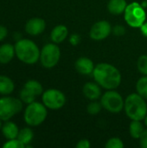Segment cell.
<instances>
[{
    "mask_svg": "<svg viewBox=\"0 0 147 148\" xmlns=\"http://www.w3.org/2000/svg\"><path fill=\"white\" fill-rule=\"evenodd\" d=\"M93 76L101 87L107 90L117 88L121 82L120 71L113 65L106 62L99 63L94 67Z\"/></svg>",
    "mask_w": 147,
    "mask_h": 148,
    "instance_id": "1",
    "label": "cell"
},
{
    "mask_svg": "<svg viewBox=\"0 0 147 148\" xmlns=\"http://www.w3.org/2000/svg\"><path fill=\"white\" fill-rule=\"evenodd\" d=\"M15 52L17 58L26 64H34L40 59L38 46L29 39H19L15 44Z\"/></svg>",
    "mask_w": 147,
    "mask_h": 148,
    "instance_id": "2",
    "label": "cell"
},
{
    "mask_svg": "<svg viewBox=\"0 0 147 148\" xmlns=\"http://www.w3.org/2000/svg\"><path fill=\"white\" fill-rule=\"evenodd\" d=\"M124 109L126 115L132 121L145 120L147 115V104L146 100L138 93L131 94L126 97Z\"/></svg>",
    "mask_w": 147,
    "mask_h": 148,
    "instance_id": "3",
    "label": "cell"
},
{
    "mask_svg": "<svg viewBox=\"0 0 147 148\" xmlns=\"http://www.w3.org/2000/svg\"><path fill=\"white\" fill-rule=\"evenodd\" d=\"M47 108L44 104L33 101L28 104L24 112V121L30 127H36L42 124L47 117Z\"/></svg>",
    "mask_w": 147,
    "mask_h": 148,
    "instance_id": "4",
    "label": "cell"
},
{
    "mask_svg": "<svg viewBox=\"0 0 147 148\" xmlns=\"http://www.w3.org/2000/svg\"><path fill=\"white\" fill-rule=\"evenodd\" d=\"M23 109V101L15 97L4 96L0 98V120L10 121Z\"/></svg>",
    "mask_w": 147,
    "mask_h": 148,
    "instance_id": "5",
    "label": "cell"
},
{
    "mask_svg": "<svg viewBox=\"0 0 147 148\" xmlns=\"http://www.w3.org/2000/svg\"><path fill=\"white\" fill-rule=\"evenodd\" d=\"M125 20L126 23L133 28H140L146 22V13L144 7L137 2L128 4L125 10Z\"/></svg>",
    "mask_w": 147,
    "mask_h": 148,
    "instance_id": "6",
    "label": "cell"
},
{
    "mask_svg": "<svg viewBox=\"0 0 147 148\" xmlns=\"http://www.w3.org/2000/svg\"><path fill=\"white\" fill-rule=\"evenodd\" d=\"M101 103L102 107L108 112L117 114L124 108L125 101L118 92L112 89L108 90L101 96Z\"/></svg>",
    "mask_w": 147,
    "mask_h": 148,
    "instance_id": "7",
    "label": "cell"
},
{
    "mask_svg": "<svg viewBox=\"0 0 147 148\" xmlns=\"http://www.w3.org/2000/svg\"><path fill=\"white\" fill-rule=\"evenodd\" d=\"M61 56V51L59 47L54 43H48L41 50L40 61L42 65L46 69H51L55 67Z\"/></svg>",
    "mask_w": 147,
    "mask_h": 148,
    "instance_id": "8",
    "label": "cell"
},
{
    "mask_svg": "<svg viewBox=\"0 0 147 148\" xmlns=\"http://www.w3.org/2000/svg\"><path fill=\"white\" fill-rule=\"evenodd\" d=\"M42 103L47 108L57 110L62 108L66 102L64 94L58 89H48L42 93Z\"/></svg>",
    "mask_w": 147,
    "mask_h": 148,
    "instance_id": "9",
    "label": "cell"
},
{
    "mask_svg": "<svg viewBox=\"0 0 147 148\" xmlns=\"http://www.w3.org/2000/svg\"><path fill=\"white\" fill-rule=\"evenodd\" d=\"M112 32V27L109 22L102 20L95 23L89 32V36L95 41H101L107 38Z\"/></svg>",
    "mask_w": 147,
    "mask_h": 148,
    "instance_id": "10",
    "label": "cell"
},
{
    "mask_svg": "<svg viewBox=\"0 0 147 148\" xmlns=\"http://www.w3.org/2000/svg\"><path fill=\"white\" fill-rule=\"evenodd\" d=\"M46 23L43 19L34 17L29 19L25 24V30L30 36H37L44 31Z\"/></svg>",
    "mask_w": 147,
    "mask_h": 148,
    "instance_id": "11",
    "label": "cell"
},
{
    "mask_svg": "<svg viewBox=\"0 0 147 148\" xmlns=\"http://www.w3.org/2000/svg\"><path fill=\"white\" fill-rule=\"evenodd\" d=\"M75 69L76 70L84 75H88L93 74L94 66V62L88 57H80L76 62H75Z\"/></svg>",
    "mask_w": 147,
    "mask_h": 148,
    "instance_id": "12",
    "label": "cell"
},
{
    "mask_svg": "<svg viewBox=\"0 0 147 148\" xmlns=\"http://www.w3.org/2000/svg\"><path fill=\"white\" fill-rule=\"evenodd\" d=\"M83 95L90 101H95L101 95V90L100 85L96 82H87L83 86Z\"/></svg>",
    "mask_w": 147,
    "mask_h": 148,
    "instance_id": "13",
    "label": "cell"
},
{
    "mask_svg": "<svg viewBox=\"0 0 147 148\" xmlns=\"http://www.w3.org/2000/svg\"><path fill=\"white\" fill-rule=\"evenodd\" d=\"M16 55L15 46L10 43H4L0 46V63H9Z\"/></svg>",
    "mask_w": 147,
    "mask_h": 148,
    "instance_id": "14",
    "label": "cell"
},
{
    "mask_svg": "<svg viewBox=\"0 0 147 148\" xmlns=\"http://www.w3.org/2000/svg\"><path fill=\"white\" fill-rule=\"evenodd\" d=\"M2 134L7 139V140H12V139H16L19 129L18 127L16 126V123L7 121L4 122V124L2 126Z\"/></svg>",
    "mask_w": 147,
    "mask_h": 148,
    "instance_id": "15",
    "label": "cell"
},
{
    "mask_svg": "<svg viewBox=\"0 0 147 148\" xmlns=\"http://www.w3.org/2000/svg\"><path fill=\"white\" fill-rule=\"evenodd\" d=\"M68 35V30L66 26L57 25L52 29L50 33V38L53 42L60 43L67 38Z\"/></svg>",
    "mask_w": 147,
    "mask_h": 148,
    "instance_id": "16",
    "label": "cell"
},
{
    "mask_svg": "<svg viewBox=\"0 0 147 148\" xmlns=\"http://www.w3.org/2000/svg\"><path fill=\"white\" fill-rule=\"evenodd\" d=\"M126 6V0H110L107 3V10L111 14L120 15L125 12Z\"/></svg>",
    "mask_w": 147,
    "mask_h": 148,
    "instance_id": "17",
    "label": "cell"
},
{
    "mask_svg": "<svg viewBox=\"0 0 147 148\" xmlns=\"http://www.w3.org/2000/svg\"><path fill=\"white\" fill-rule=\"evenodd\" d=\"M14 88V82L10 77L6 75H0V95H9L13 92Z\"/></svg>",
    "mask_w": 147,
    "mask_h": 148,
    "instance_id": "18",
    "label": "cell"
},
{
    "mask_svg": "<svg viewBox=\"0 0 147 148\" xmlns=\"http://www.w3.org/2000/svg\"><path fill=\"white\" fill-rule=\"evenodd\" d=\"M23 88L28 89L29 92H31L36 96H39V95H42V93H43V88H42V84L39 82L35 81V80H29L28 82H26Z\"/></svg>",
    "mask_w": 147,
    "mask_h": 148,
    "instance_id": "19",
    "label": "cell"
},
{
    "mask_svg": "<svg viewBox=\"0 0 147 148\" xmlns=\"http://www.w3.org/2000/svg\"><path fill=\"white\" fill-rule=\"evenodd\" d=\"M145 131V128L140 122V121H132L129 127V132L133 138L134 139H139L142 135L143 132Z\"/></svg>",
    "mask_w": 147,
    "mask_h": 148,
    "instance_id": "20",
    "label": "cell"
},
{
    "mask_svg": "<svg viewBox=\"0 0 147 148\" xmlns=\"http://www.w3.org/2000/svg\"><path fill=\"white\" fill-rule=\"evenodd\" d=\"M33 137H34L33 131L29 127H24L19 130V133L17 135V139L20 141H22L25 145V147L28 146L31 142V140H33Z\"/></svg>",
    "mask_w": 147,
    "mask_h": 148,
    "instance_id": "21",
    "label": "cell"
},
{
    "mask_svg": "<svg viewBox=\"0 0 147 148\" xmlns=\"http://www.w3.org/2000/svg\"><path fill=\"white\" fill-rule=\"evenodd\" d=\"M137 93L142 96L145 100H147V75L141 77L136 84Z\"/></svg>",
    "mask_w": 147,
    "mask_h": 148,
    "instance_id": "22",
    "label": "cell"
},
{
    "mask_svg": "<svg viewBox=\"0 0 147 148\" xmlns=\"http://www.w3.org/2000/svg\"><path fill=\"white\" fill-rule=\"evenodd\" d=\"M36 95H33L31 92H29L28 89H26L25 88H23L21 92H20V100L26 104H29L32 103L33 101H35L36 100Z\"/></svg>",
    "mask_w": 147,
    "mask_h": 148,
    "instance_id": "23",
    "label": "cell"
},
{
    "mask_svg": "<svg viewBox=\"0 0 147 148\" xmlns=\"http://www.w3.org/2000/svg\"><path fill=\"white\" fill-rule=\"evenodd\" d=\"M102 105L101 103L100 102H97V101H93L91 103H89L88 105V108H87V110H88V113L89 114H92V115H95L97 114H99L102 108Z\"/></svg>",
    "mask_w": 147,
    "mask_h": 148,
    "instance_id": "24",
    "label": "cell"
},
{
    "mask_svg": "<svg viewBox=\"0 0 147 148\" xmlns=\"http://www.w3.org/2000/svg\"><path fill=\"white\" fill-rule=\"evenodd\" d=\"M138 69L144 75H147V56L143 55L138 60Z\"/></svg>",
    "mask_w": 147,
    "mask_h": 148,
    "instance_id": "25",
    "label": "cell"
},
{
    "mask_svg": "<svg viewBox=\"0 0 147 148\" xmlns=\"http://www.w3.org/2000/svg\"><path fill=\"white\" fill-rule=\"evenodd\" d=\"M3 148H24L26 147L25 145L20 141L17 138L16 139H12V140H8L3 145Z\"/></svg>",
    "mask_w": 147,
    "mask_h": 148,
    "instance_id": "26",
    "label": "cell"
},
{
    "mask_svg": "<svg viewBox=\"0 0 147 148\" xmlns=\"http://www.w3.org/2000/svg\"><path fill=\"white\" fill-rule=\"evenodd\" d=\"M105 147L107 148H123V141L119 138H112L107 140Z\"/></svg>",
    "mask_w": 147,
    "mask_h": 148,
    "instance_id": "27",
    "label": "cell"
},
{
    "mask_svg": "<svg viewBox=\"0 0 147 148\" xmlns=\"http://www.w3.org/2000/svg\"><path fill=\"white\" fill-rule=\"evenodd\" d=\"M113 33L115 36H123V35L126 33V29H125V27L122 26V25H115V26L113 28Z\"/></svg>",
    "mask_w": 147,
    "mask_h": 148,
    "instance_id": "28",
    "label": "cell"
},
{
    "mask_svg": "<svg viewBox=\"0 0 147 148\" xmlns=\"http://www.w3.org/2000/svg\"><path fill=\"white\" fill-rule=\"evenodd\" d=\"M140 147L143 148H147V129H145L142 135L139 138Z\"/></svg>",
    "mask_w": 147,
    "mask_h": 148,
    "instance_id": "29",
    "label": "cell"
},
{
    "mask_svg": "<svg viewBox=\"0 0 147 148\" xmlns=\"http://www.w3.org/2000/svg\"><path fill=\"white\" fill-rule=\"evenodd\" d=\"M80 40H81L80 36L77 35V34H73V35H71V36H70V38H69L70 43H71L72 45H74V46L77 45V44L80 42Z\"/></svg>",
    "mask_w": 147,
    "mask_h": 148,
    "instance_id": "30",
    "label": "cell"
},
{
    "mask_svg": "<svg viewBox=\"0 0 147 148\" xmlns=\"http://www.w3.org/2000/svg\"><path fill=\"white\" fill-rule=\"evenodd\" d=\"M77 148H88L90 147V142L88 140H81L76 144Z\"/></svg>",
    "mask_w": 147,
    "mask_h": 148,
    "instance_id": "31",
    "label": "cell"
},
{
    "mask_svg": "<svg viewBox=\"0 0 147 148\" xmlns=\"http://www.w3.org/2000/svg\"><path fill=\"white\" fill-rule=\"evenodd\" d=\"M8 35V30L4 26L0 25V41L3 40Z\"/></svg>",
    "mask_w": 147,
    "mask_h": 148,
    "instance_id": "32",
    "label": "cell"
},
{
    "mask_svg": "<svg viewBox=\"0 0 147 148\" xmlns=\"http://www.w3.org/2000/svg\"><path fill=\"white\" fill-rule=\"evenodd\" d=\"M140 30H141V33L147 37V22H145L140 26Z\"/></svg>",
    "mask_w": 147,
    "mask_h": 148,
    "instance_id": "33",
    "label": "cell"
},
{
    "mask_svg": "<svg viewBox=\"0 0 147 148\" xmlns=\"http://www.w3.org/2000/svg\"><path fill=\"white\" fill-rule=\"evenodd\" d=\"M145 124L146 125V127H147V115L146 116V118H145Z\"/></svg>",
    "mask_w": 147,
    "mask_h": 148,
    "instance_id": "34",
    "label": "cell"
},
{
    "mask_svg": "<svg viewBox=\"0 0 147 148\" xmlns=\"http://www.w3.org/2000/svg\"><path fill=\"white\" fill-rule=\"evenodd\" d=\"M2 126H3V125H2V122H1V120H0V130L2 129Z\"/></svg>",
    "mask_w": 147,
    "mask_h": 148,
    "instance_id": "35",
    "label": "cell"
}]
</instances>
